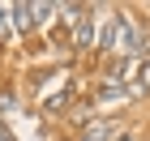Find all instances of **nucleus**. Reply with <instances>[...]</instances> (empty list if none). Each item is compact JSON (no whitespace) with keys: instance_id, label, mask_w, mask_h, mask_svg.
Listing matches in <instances>:
<instances>
[{"instance_id":"nucleus-2","label":"nucleus","mask_w":150,"mask_h":141,"mask_svg":"<svg viewBox=\"0 0 150 141\" xmlns=\"http://www.w3.org/2000/svg\"><path fill=\"white\" fill-rule=\"evenodd\" d=\"M9 13H13V26H17V30H30V26H35L30 4H9Z\"/></svg>"},{"instance_id":"nucleus-3","label":"nucleus","mask_w":150,"mask_h":141,"mask_svg":"<svg viewBox=\"0 0 150 141\" xmlns=\"http://www.w3.org/2000/svg\"><path fill=\"white\" fill-rule=\"evenodd\" d=\"M73 39H77V47H90V39H94L90 17H77V30H73Z\"/></svg>"},{"instance_id":"nucleus-4","label":"nucleus","mask_w":150,"mask_h":141,"mask_svg":"<svg viewBox=\"0 0 150 141\" xmlns=\"http://www.w3.org/2000/svg\"><path fill=\"white\" fill-rule=\"evenodd\" d=\"M133 90H137V94L150 90V64H142V77H137V86H133Z\"/></svg>"},{"instance_id":"nucleus-1","label":"nucleus","mask_w":150,"mask_h":141,"mask_svg":"<svg viewBox=\"0 0 150 141\" xmlns=\"http://www.w3.org/2000/svg\"><path fill=\"white\" fill-rule=\"evenodd\" d=\"M129 98V90H120V81H107V90L99 94V107H120Z\"/></svg>"},{"instance_id":"nucleus-5","label":"nucleus","mask_w":150,"mask_h":141,"mask_svg":"<svg viewBox=\"0 0 150 141\" xmlns=\"http://www.w3.org/2000/svg\"><path fill=\"white\" fill-rule=\"evenodd\" d=\"M81 141H90V137H81Z\"/></svg>"}]
</instances>
